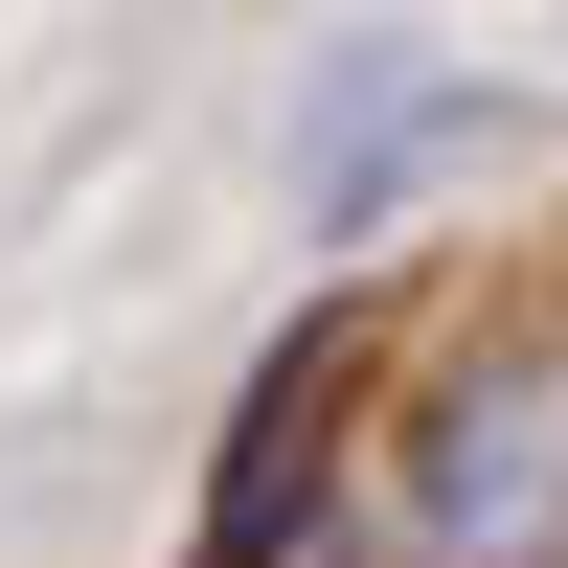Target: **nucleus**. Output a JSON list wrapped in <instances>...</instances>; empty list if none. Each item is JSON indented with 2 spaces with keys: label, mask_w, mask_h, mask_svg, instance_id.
<instances>
[{
  "label": "nucleus",
  "mask_w": 568,
  "mask_h": 568,
  "mask_svg": "<svg viewBox=\"0 0 568 568\" xmlns=\"http://www.w3.org/2000/svg\"><path fill=\"white\" fill-rule=\"evenodd\" d=\"M364 546L387 568H568V273H500L387 364Z\"/></svg>",
  "instance_id": "nucleus-1"
}]
</instances>
